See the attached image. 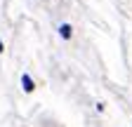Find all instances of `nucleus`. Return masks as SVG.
<instances>
[{"instance_id": "obj_3", "label": "nucleus", "mask_w": 132, "mask_h": 127, "mask_svg": "<svg viewBox=\"0 0 132 127\" xmlns=\"http://www.w3.org/2000/svg\"><path fill=\"white\" fill-rule=\"evenodd\" d=\"M3 50H5V47H3V42H0V52H3Z\"/></svg>"}, {"instance_id": "obj_2", "label": "nucleus", "mask_w": 132, "mask_h": 127, "mask_svg": "<svg viewBox=\"0 0 132 127\" xmlns=\"http://www.w3.org/2000/svg\"><path fill=\"white\" fill-rule=\"evenodd\" d=\"M59 35H61L64 40H69V38H71V26H69V24H61V26H59Z\"/></svg>"}, {"instance_id": "obj_1", "label": "nucleus", "mask_w": 132, "mask_h": 127, "mask_svg": "<svg viewBox=\"0 0 132 127\" xmlns=\"http://www.w3.org/2000/svg\"><path fill=\"white\" fill-rule=\"evenodd\" d=\"M21 85H24V92H33V80H31V75H21Z\"/></svg>"}]
</instances>
